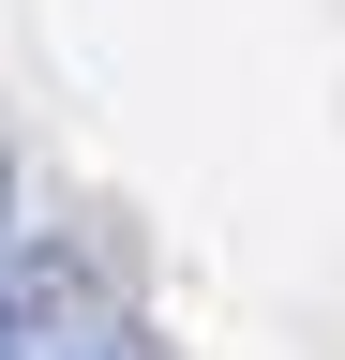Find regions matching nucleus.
<instances>
[{"label": "nucleus", "mask_w": 345, "mask_h": 360, "mask_svg": "<svg viewBox=\"0 0 345 360\" xmlns=\"http://www.w3.org/2000/svg\"><path fill=\"white\" fill-rule=\"evenodd\" d=\"M0 240H15V150H0Z\"/></svg>", "instance_id": "nucleus-2"}, {"label": "nucleus", "mask_w": 345, "mask_h": 360, "mask_svg": "<svg viewBox=\"0 0 345 360\" xmlns=\"http://www.w3.org/2000/svg\"><path fill=\"white\" fill-rule=\"evenodd\" d=\"M0 360H30V345H15V330H0Z\"/></svg>", "instance_id": "nucleus-3"}, {"label": "nucleus", "mask_w": 345, "mask_h": 360, "mask_svg": "<svg viewBox=\"0 0 345 360\" xmlns=\"http://www.w3.org/2000/svg\"><path fill=\"white\" fill-rule=\"evenodd\" d=\"M60 360H165V345H150V330H136V315H91V330H75V345H60Z\"/></svg>", "instance_id": "nucleus-1"}]
</instances>
